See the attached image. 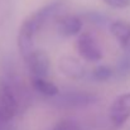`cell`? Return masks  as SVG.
<instances>
[{"label":"cell","instance_id":"6da1fadb","mask_svg":"<svg viewBox=\"0 0 130 130\" xmlns=\"http://www.w3.org/2000/svg\"><path fill=\"white\" fill-rule=\"evenodd\" d=\"M18 110L19 101L13 86L8 81L0 80V120L9 123L15 118Z\"/></svg>","mask_w":130,"mask_h":130},{"label":"cell","instance_id":"7a4b0ae2","mask_svg":"<svg viewBox=\"0 0 130 130\" xmlns=\"http://www.w3.org/2000/svg\"><path fill=\"white\" fill-rule=\"evenodd\" d=\"M99 100L97 95L87 91H68L58 93L54 100V105L62 109H78L95 104Z\"/></svg>","mask_w":130,"mask_h":130},{"label":"cell","instance_id":"3957f363","mask_svg":"<svg viewBox=\"0 0 130 130\" xmlns=\"http://www.w3.org/2000/svg\"><path fill=\"white\" fill-rule=\"evenodd\" d=\"M109 119L115 129L121 128L130 119V92L119 95L109 109Z\"/></svg>","mask_w":130,"mask_h":130},{"label":"cell","instance_id":"277c9868","mask_svg":"<svg viewBox=\"0 0 130 130\" xmlns=\"http://www.w3.org/2000/svg\"><path fill=\"white\" fill-rule=\"evenodd\" d=\"M77 51L80 56L87 62H99L102 59V51L93 36L82 33L77 41Z\"/></svg>","mask_w":130,"mask_h":130},{"label":"cell","instance_id":"5b68a950","mask_svg":"<svg viewBox=\"0 0 130 130\" xmlns=\"http://www.w3.org/2000/svg\"><path fill=\"white\" fill-rule=\"evenodd\" d=\"M25 64L33 78H45L49 72V58L41 49H34L25 59Z\"/></svg>","mask_w":130,"mask_h":130},{"label":"cell","instance_id":"8992f818","mask_svg":"<svg viewBox=\"0 0 130 130\" xmlns=\"http://www.w3.org/2000/svg\"><path fill=\"white\" fill-rule=\"evenodd\" d=\"M58 67H59L61 73H63L66 77L71 80H81L86 75V71L82 63L73 57H62L59 59Z\"/></svg>","mask_w":130,"mask_h":130},{"label":"cell","instance_id":"52a82bcc","mask_svg":"<svg viewBox=\"0 0 130 130\" xmlns=\"http://www.w3.org/2000/svg\"><path fill=\"white\" fill-rule=\"evenodd\" d=\"M82 20L77 15H63L57 22V30L63 37H72L81 32Z\"/></svg>","mask_w":130,"mask_h":130},{"label":"cell","instance_id":"ba28073f","mask_svg":"<svg viewBox=\"0 0 130 130\" xmlns=\"http://www.w3.org/2000/svg\"><path fill=\"white\" fill-rule=\"evenodd\" d=\"M111 34L116 38L125 53L130 54V24L125 20H115L110 25Z\"/></svg>","mask_w":130,"mask_h":130},{"label":"cell","instance_id":"9c48e42d","mask_svg":"<svg viewBox=\"0 0 130 130\" xmlns=\"http://www.w3.org/2000/svg\"><path fill=\"white\" fill-rule=\"evenodd\" d=\"M32 86L38 93L45 97H56L59 93L58 87L45 78H32Z\"/></svg>","mask_w":130,"mask_h":130},{"label":"cell","instance_id":"30bf717a","mask_svg":"<svg viewBox=\"0 0 130 130\" xmlns=\"http://www.w3.org/2000/svg\"><path fill=\"white\" fill-rule=\"evenodd\" d=\"M114 76V71L112 68H110L109 66H105V64H101V66H97L92 73H91V77L97 81V82H106L109 81L111 77Z\"/></svg>","mask_w":130,"mask_h":130},{"label":"cell","instance_id":"8fae6325","mask_svg":"<svg viewBox=\"0 0 130 130\" xmlns=\"http://www.w3.org/2000/svg\"><path fill=\"white\" fill-rule=\"evenodd\" d=\"M116 73L120 77H126L128 75H130V54L125 53V56L121 58V61L118 64Z\"/></svg>","mask_w":130,"mask_h":130},{"label":"cell","instance_id":"7c38bea8","mask_svg":"<svg viewBox=\"0 0 130 130\" xmlns=\"http://www.w3.org/2000/svg\"><path fill=\"white\" fill-rule=\"evenodd\" d=\"M53 130H81V126L78 125V123H76L75 120H70V119H64L61 120Z\"/></svg>","mask_w":130,"mask_h":130},{"label":"cell","instance_id":"4fadbf2b","mask_svg":"<svg viewBox=\"0 0 130 130\" xmlns=\"http://www.w3.org/2000/svg\"><path fill=\"white\" fill-rule=\"evenodd\" d=\"M105 4H107L111 8L116 9H125L130 6V0H102Z\"/></svg>","mask_w":130,"mask_h":130}]
</instances>
